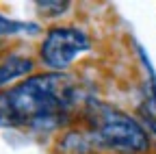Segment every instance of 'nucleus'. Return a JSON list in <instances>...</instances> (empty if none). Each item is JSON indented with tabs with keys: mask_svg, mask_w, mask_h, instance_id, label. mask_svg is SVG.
Masks as SVG:
<instances>
[{
	"mask_svg": "<svg viewBox=\"0 0 156 154\" xmlns=\"http://www.w3.org/2000/svg\"><path fill=\"white\" fill-rule=\"evenodd\" d=\"M33 61L28 56H22V54H11L9 59H5L0 63V87L2 85H9L17 78H22V76L30 74L33 72Z\"/></svg>",
	"mask_w": 156,
	"mask_h": 154,
	"instance_id": "4",
	"label": "nucleus"
},
{
	"mask_svg": "<svg viewBox=\"0 0 156 154\" xmlns=\"http://www.w3.org/2000/svg\"><path fill=\"white\" fill-rule=\"evenodd\" d=\"M37 7H39V11H44L48 15H56L67 9V2H37Z\"/></svg>",
	"mask_w": 156,
	"mask_h": 154,
	"instance_id": "5",
	"label": "nucleus"
},
{
	"mask_svg": "<svg viewBox=\"0 0 156 154\" xmlns=\"http://www.w3.org/2000/svg\"><path fill=\"white\" fill-rule=\"evenodd\" d=\"M143 122H145L147 130L154 134V139H156V117H152V115H145V113H143Z\"/></svg>",
	"mask_w": 156,
	"mask_h": 154,
	"instance_id": "7",
	"label": "nucleus"
},
{
	"mask_svg": "<svg viewBox=\"0 0 156 154\" xmlns=\"http://www.w3.org/2000/svg\"><path fill=\"white\" fill-rule=\"evenodd\" d=\"M0 50H2V41H0Z\"/></svg>",
	"mask_w": 156,
	"mask_h": 154,
	"instance_id": "8",
	"label": "nucleus"
},
{
	"mask_svg": "<svg viewBox=\"0 0 156 154\" xmlns=\"http://www.w3.org/2000/svg\"><path fill=\"white\" fill-rule=\"evenodd\" d=\"M22 28V24H17V22H9L7 17L0 15V35H5V33H13V30H20Z\"/></svg>",
	"mask_w": 156,
	"mask_h": 154,
	"instance_id": "6",
	"label": "nucleus"
},
{
	"mask_svg": "<svg viewBox=\"0 0 156 154\" xmlns=\"http://www.w3.org/2000/svg\"><path fill=\"white\" fill-rule=\"evenodd\" d=\"M89 48L91 39L85 30L74 26H58L48 30V35L41 41V48H39V54H41L46 67L54 72H63L74 63V59L85 54Z\"/></svg>",
	"mask_w": 156,
	"mask_h": 154,
	"instance_id": "3",
	"label": "nucleus"
},
{
	"mask_svg": "<svg viewBox=\"0 0 156 154\" xmlns=\"http://www.w3.org/2000/svg\"><path fill=\"white\" fill-rule=\"evenodd\" d=\"M80 100L74 76L46 72L0 91V128L50 132L67 126Z\"/></svg>",
	"mask_w": 156,
	"mask_h": 154,
	"instance_id": "1",
	"label": "nucleus"
},
{
	"mask_svg": "<svg viewBox=\"0 0 156 154\" xmlns=\"http://www.w3.org/2000/svg\"><path fill=\"white\" fill-rule=\"evenodd\" d=\"M83 117L87 120L85 134L91 150L115 154H145L150 150V132L128 113L104 102L87 104Z\"/></svg>",
	"mask_w": 156,
	"mask_h": 154,
	"instance_id": "2",
	"label": "nucleus"
}]
</instances>
